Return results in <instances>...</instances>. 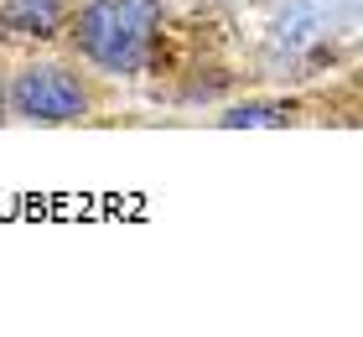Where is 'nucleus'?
I'll list each match as a JSON object with an SVG mask.
<instances>
[{
  "mask_svg": "<svg viewBox=\"0 0 363 337\" xmlns=\"http://www.w3.org/2000/svg\"><path fill=\"white\" fill-rule=\"evenodd\" d=\"M218 125L223 130H239V125H291V109L286 104H265V99H250V104H234V109H223L218 114Z\"/></svg>",
  "mask_w": 363,
  "mask_h": 337,
  "instance_id": "20e7f679",
  "label": "nucleus"
},
{
  "mask_svg": "<svg viewBox=\"0 0 363 337\" xmlns=\"http://www.w3.org/2000/svg\"><path fill=\"white\" fill-rule=\"evenodd\" d=\"M11 120V109H6V83H0V125Z\"/></svg>",
  "mask_w": 363,
  "mask_h": 337,
  "instance_id": "39448f33",
  "label": "nucleus"
},
{
  "mask_svg": "<svg viewBox=\"0 0 363 337\" xmlns=\"http://www.w3.org/2000/svg\"><path fill=\"white\" fill-rule=\"evenodd\" d=\"M6 109L26 125H78L94 114V89L68 62H26L6 89Z\"/></svg>",
  "mask_w": 363,
  "mask_h": 337,
  "instance_id": "f03ea898",
  "label": "nucleus"
},
{
  "mask_svg": "<svg viewBox=\"0 0 363 337\" xmlns=\"http://www.w3.org/2000/svg\"><path fill=\"white\" fill-rule=\"evenodd\" d=\"M68 0H0V26L11 37H37L52 42L62 26H68Z\"/></svg>",
  "mask_w": 363,
  "mask_h": 337,
  "instance_id": "7ed1b4c3",
  "label": "nucleus"
},
{
  "mask_svg": "<svg viewBox=\"0 0 363 337\" xmlns=\"http://www.w3.org/2000/svg\"><path fill=\"white\" fill-rule=\"evenodd\" d=\"M167 6L161 0H78L68 11V42L78 62L104 78H135L161 37Z\"/></svg>",
  "mask_w": 363,
  "mask_h": 337,
  "instance_id": "f257e3e1",
  "label": "nucleus"
}]
</instances>
